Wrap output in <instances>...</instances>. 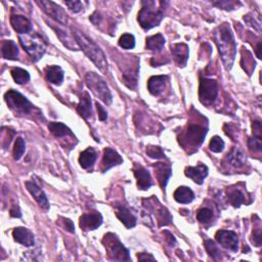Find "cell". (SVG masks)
<instances>
[{
	"instance_id": "obj_1",
	"label": "cell",
	"mask_w": 262,
	"mask_h": 262,
	"mask_svg": "<svg viewBox=\"0 0 262 262\" xmlns=\"http://www.w3.org/2000/svg\"><path fill=\"white\" fill-rule=\"evenodd\" d=\"M213 38L218 47L223 65L227 70H230L236 59L237 45L229 25L225 23L217 27L213 33Z\"/></svg>"
},
{
	"instance_id": "obj_2",
	"label": "cell",
	"mask_w": 262,
	"mask_h": 262,
	"mask_svg": "<svg viewBox=\"0 0 262 262\" xmlns=\"http://www.w3.org/2000/svg\"><path fill=\"white\" fill-rule=\"evenodd\" d=\"M72 33L79 48H81L84 53L88 56V59L91 60L96 68L103 73L108 72V61H106V57L101 47L77 29H72Z\"/></svg>"
},
{
	"instance_id": "obj_3",
	"label": "cell",
	"mask_w": 262,
	"mask_h": 262,
	"mask_svg": "<svg viewBox=\"0 0 262 262\" xmlns=\"http://www.w3.org/2000/svg\"><path fill=\"white\" fill-rule=\"evenodd\" d=\"M142 7L139 13L138 21L144 30H150L154 27H158L164 17L163 9L157 7V2L152 0H143L141 1Z\"/></svg>"
},
{
	"instance_id": "obj_4",
	"label": "cell",
	"mask_w": 262,
	"mask_h": 262,
	"mask_svg": "<svg viewBox=\"0 0 262 262\" xmlns=\"http://www.w3.org/2000/svg\"><path fill=\"white\" fill-rule=\"evenodd\" d=\"M18 39H20L24 50L31 56L33 62H37L42 59V56L46 52L47 43L39 34L31 32L25 35H20Z\"/></svg>"
},
{
	"instance_id": "obj_5",
	"label": "cell",
	"mask_w": 262,
	"mask_h": 262,
	"mask_svg": "<svg viewBox=\"0 0 262 262\" xmlns=\"http://www.w3.org/2000/svg\"><path fill=\"white\" fill-rule=\"evenodd\" d=\"M85 82L87 87H88L96 98L100 99L105 105L112 104L113 96L109 89V86L106 85L105 81L100 75L94 72L87 73L85 76Z\"/></svg>"
},
{
	"instance_id": "obj_6",
	"label": "cell",
	"mask_w": 262,
	"mask_h": 262,
	"mask_svg": "<svg viewBox=\"0 0 262 262\" xmlns=\"http://www.w3.org/2000/svg\"><path fill=\"white\" fill-rule=\"evenodd\" d=\"M103 244L106 250L110 259L115 261H130L129 251L126 249L119 240V238L114 234H106L104 237Z\"/></svg>"
},
{
	"instance_id": "obj_7",
	"label": "cell",
	"mask_w": 262,
	"mask_h": 262,
	"mask_svg": "<svg viewBox=\"0 0 262 262\" xmlns=\"http://www.w3.org/2000/svg\"><path fill=\"white\" fill-rule=\"evenodd\" d=\"M4 100L8 108L18 115L31 114L34 109V105L28 101L27 98L14 89L8 90L4 94Z\"/></svg>"
},
{
	"instance_id": "obj_8",
	"label": "cell",
	"mask_w": 262,
	"mask_h": 262,
	"mask_svg": "<svg viewBox=\"0 0 262 262\" xmlns=\"http://www.w3.org/2000/svg\"><path fill=\"white\" fill-rule=\"evenodd\" d=\"M207 135V128L199 124H190L179 140L184 147L198 148Z\"/></svg>"
},
{
	"instance_id": "obj_9",
	"label": "cell",
	"mask_w": 262,
	"mask_h": 262,
	"mask_svg": "<svg viewBox=\"0 0 262 262\" xmlns=\"http://www.w3.org/2000/svg\"><path fill=\"white\" fill-rule=\"evenodd\" d=\"M218 95V83L208 78H201L199 86V98L203 105H210L215 102Z\"/></svg>"
},
{
	"instance_id": "obj_10",
	"label": "cell",
	"mask_w": 262,
	"mask_h": 262,
	"mask_svg": "<svg viewBox=\"0 0 262 262\" xmlns=\"http://www.w3.org/2000/svg\"><path fill=\"white\" fill-rule=\"evenodd\" d=\"M36 3L42 8V11L47 16H50L52 18H53L56 23L66 26L68 22H69V17H68V14L64 11V8H62L56 3L52 1H44V0H41V1H36Z\"/></svg>"
},
{
	"instance_id": "obj_11",
	"label": "cell",
	"mask_w": 262,
	"mask_h": 262,
	"mask_svg": "<svg viewBox=\"0 0 262 262\" xmlns=\"http://www.w3.org/2000/svg\"><path fill=\"white\" fill-rule=\"evenodd\" d=\"M46 23L48 24V26H51L53 30L55 31L56 36L60 38V40L62 41V43L67 47L69 48L70 51H78L79 46L77 44L74 35L72 33V30L70 31L69 29H67L65 27V25L62 24H57V23H53L52 21H47Z\"/></svg>"
},
{
	"instance_id": "obj_12",
	"label": "cell",
	"mask_w": 262,
	"mask_h": 262,
	"mask_svg": "<svg viewBox=\"0 0 262 262\" xmlns=\"http://www.w3.org/2000/svg\"><path fill=\"white\" fill-rule=\"evenodd\" d=\"M216 241L223 248L237 252L239 249V238L235 231L220 229L215 235Z\"/></svg>"
},
{
	"instance_id": "obj_13",
	"label": "cell",
	"mask_w": 262,
	"mask_h": 262,
	"mask_svg": "<svg viewBox=\"0 0 262 262\" xmlns=\"http://www.w3.org/2000/svg\"><path fill=\"white\" fill-rule=\"evenodd\" d=\"M103 223V216L100 212L93 211L85 213L79 219V226L84 230H95Z\"/></svg>"
},
{
	"instance_id": "obj_14",
	"label": "cell",
	"mask_w": 262,
	"mask_h": 262,
	"mask_svg": "<svg viewBox=\"0 0 262 262\" xmlns=\"http://www.w3.org/2000/svg\"><path fill=\"white\" fill-rule=\"evenodd\" d=\"M25 186H26L27 190L29 191V192H30L32 195V197L36 200V202L39 204V206L41 208H43L44 210L50 209V202H48V200H47L45 192L34 180L26 181Z\"/></svg>"
},
{
	"instance_id": "obj_15",
	"label": "cell",
	"mask_w": 262,
	"mask_h": 262,
	"mask_svg": "<svg viewBox=\"0 0 262 262\" xmlns=\"http://www.w3.org/2000/svg\"><path fill=\"white\" fill-rule=\"evenodd\" d=\"M123 163V159L120 155L112 148H106L104 151V157L102 161V172L105 173L114 166H118Z\"/></svg>"
},
{
	"instance_id": "obj_16",
	"label": "cell",
	"mask_w": 262,
	"mask_h": 262,
	"mask_svg": "<svg viewBox=\"0 0 262 262\" xmlns=\"http://www.w3.org/2000/svg\"><path fill=\"white\" fill-rule=\"evenodd\" d=\"M116 215L119 218V220L127 228H132L137 226V217H135L129 208L125 206L124 204H116L115 205Z\"/></svg>"
},
{
	"instance_id": "obj_17",
	"label": "cell",
	"mask_w": 262,
	"mask_h": 262,
	"mask_svg": "<svg viewBox=\"0 0 262 262\" xmlns=\"http://www.w3.org/2000/svg\"><path fill=\"white\" fill-rule=\"evenodd\" d=\"M134 176L138 180V188L141 191H148L153 186L150 172L140 165H135L133 168Z\"/></svg>"
},
{
	"instance_id": "obj_18",
	"label": "cell",
	"mask_w": 262,
	"mask_h": 262,
	"mask_svg": "<svg viewBox=\"0 0 262 262\" xmlns=\"http://www.w3.org/2000/svg\"><path fill=\"white\" fill-rule=\"evenodd\" d=\"M173 60L177 67H186L189 60V46L184 43H176L171 45Z\"/></svg>"
},
{
	"instance_id": "obj_19",
	"label": "cell",
	"mask_w": 262,
	"mask_h": 262,
	"mask_svg": "<svg viewBox=\"0 0 262 262\" xmlns=\"http://www.w3.org/2000/svg\"><path fill=\"white\" fill-rule=\"evenodd\" d=\"M14 240L26 247H33L35 244V239L33 232L26 227H17L13 231Z\"/></svg>"
},
{
	"instance_id": "obj_20",
	"label": "cell",
	"mask_w": 262,
	"mask_h": 262,
	"mask_svg": "<svg viewBox=\"0 0 262 262\" xmlns=\"http://www.w3.org/2000/svg\"><path fill=\"white\" fill-rule=\"evenodd\" d=\"M209 169L204 164H199L195 167H187L186 168V175L192 179L193 182H196L197 184H203L204 179L208 176Z\"/></svg>"
},
{
	"instance_id": "obj_21",
	"label": "cell",
	"mask_w": 262,
	"mask_h": 262,
	"mask_svg": "<svg viewBox=\"0 0 262 262\" xmlns=\"http://www.w3.org/2000/svg\"><path fill=\"white\" fill-rule=\"evenodd\" d=\"M11 25L14 28V30L21 35H25L31 33L32 31V24L24 16L20 15H13L11 17Z\"/></svg>"
},
{
	"instance_id": "obj_22",
	"label": "cell",
	"mask_w": 262,
	"mask_h": 262,
	"mask_svg": "<svg viewBox=\"0 0 262 262\" xmlns=\"http://www.w3.org/2000/svg\"><path fill=\"white\" fill-rule=\"evenodd\" d=\"M167 80H168V77L164 75L151 77L148 81V88H149L150 93L155 96L160 95L165 89Z\"/></svg>"
},
{
	"instance_id": "obj_23",
	"label": "cell",
	"mask_w": 262,
	"mask_h": 262,
	"mask_svg": "<svg viewBox=\"0 0 262 262\" xmlns=\"http://www.w3.org/2000/svg\"><path fill=\"white\" fill-rule=\"evenodd\" d=\"M45 77L48 82L54 85H61L64 81V71L60 66L52 65L45 68Z\"/></svg>"
},
{
	"instance_id": "obj_24",
	"label": "cell",
	"mask_w": 262,
	"mask_h": 262,
	"mask_svg": "<svg viewBox=\"0 0 262 262\" xmlns=\"http://www.w3.org/2000/svg\"><path fill=\"white\" fill-rule=\"evenodd\" d=\"M154 167L156 169V175L159 180L160 186L164 191L167 186V182L170 176L172 175V169L169 165L164 163H157L156 165H154Z\"/></svg>"
},
{
	"instance_id": "obj_25",
	"label": "cell",
	"mask_w": 262,
	"mask_h": 262,
	"mask_svg": "<svg viewBox=\"0 0 262 262\" xmlns=\"http://www.w3.org/2000/svg\"><path fill=\"white\" fill-rule=\"evenodd\" d=\"M77 112H78V114L84 120H88L91 117V99L88 92H84L81 96L79 105L77 106Z\"/></svg>"
},
{
	"instance_id": "obj_26",
	"label": "cell",
	"mask_w": 262,
	"mask_h": 262,
	"mask_svg": "<svg viewBox=\"0 0 262 262\" xmlns=\"http://www.w3.org/2000/svg\"><path fill=\"white\" fill-rule=\"evenodd\" d=\"M2 56L5 60L16 61L18 57V48L15 41L13 40H4L1 45Z\"/></svg>"
},
{
	"instance_id": "obj_27",
	"label": "cell",
	"mask_w": 262,
	"mask_h": 262,
	"mask_svg": "<svg viewBox=\"0 0 262 262\" xmlns=\"http://www.w3.org/2000/svg\"><path fill=\"white\" fill-rule=\"evenodd\" d=\"M98 158V154L94 151L93 148H88L83 151L80 154L79 157V164L83 169H88L93 166V164Z\"/></svg>"
},
{
	"instance_id": "obj_28",
	"label": "cell",
	"mask_w": 262,
	"mask_h": 262,
	"mask_svg": "<svg viewBox=\"0 0 262 262\" xmlns=\"http://www.w3.org/2000/svg\"><path fill=\"white\" fill-rule=\"evenodd\" d=\"M174 199L180 204L192 203L195 199V193L189 187H179L174 192Z\"/></svg>"
},
{
	"instance_id": "obj_29",
	"label": "cell",
	"mask_w": 262,
	"mask_h": 262,
	"mask_svg": "<svg viewBox=\"0 0 262 262\" xmlns=\"http://www.w3.org/2000/svg\"><path fill=\"white\" fill-rule=\"evenodd\" d=\"M48 129L55 138H64L67 135H73L71 129L61 122H51L48 124Z\"/></svg>"
},
{
	"instance_id": "obj_30",
	"label": "cell",
	"mask_w": 262,
	"mask_h": 262,
	"mask_svg": "<svg viewBox=\"0 0 262 262\" xmlns=\"http://www.w3.org/2000/svg\"><path fill=\"white\" fill-rule=\"evenodd\" d=\"M165 38L162 34H156L147 38V50L152 52H161L165 45Z\"/></svg>"
},
{
	"instance_id": "obj_31",
	"label": "cell",
	"mask_w": 262,
	"mask_h": 262,
	"mask_svg": "<svg viewBox=\"0 0 262 262\" xmlns=\"http://www.w3.org/2000/svg\"><path fill=\"white\" fill-rule=\"evenodd\" d=\"M227 160L228 161L230 165H232V166H235V167H241L245 163L244 154H243V152L239 150L238 148L232 149L231 152L227 154Z\"/></svg>"
},
{
	"instance_id": "obj_32",
	"label": "cell",
	"mask_w": 262,
	"mask_h": 262,
	"mask_svg": "<svg viewBox=\"0 0 262 262\" xmlns=\"http://www.w3.org/2000/svg\"><path fill=\"white\" fill-rule=\"evenodd\" d=\"M227 199L231 205L236 208H239L242 204H244L246 202L245 195L240 190L230 191L227 195Z\"/></svg>"
},
{
	"instance_id": "obj_33",
	"label": "cell",
	"mask_w": 262,
	"mask_h": 262,
	"mask_svg": "<svg viewBox=\"0 0 262 262\" xmlns=\"http://www.w3.org/2000/svg\"><path fill=\"white\" fill-rule=\"evenodd\" d=\"M11 73L16 83L20 85L26 84L27 82H29V80H30V74H29L28 71L21 69V68H14Z\"/></svg>"
},
{
	"instance_id": "obj_34",
	"label": "cell",
	"mask_w": 262,
	"mask_h": 262,
	"mask_svg": "<svg viewBox=\"0 0 262 262\" xmlns=\"http://www.w3.org/2000/svg\"><path fill=\"white\" fill-rule=\"evenodd\" d=\"M204 245H205V249L210 257H212L214 260H218L220 258L221 256L220 250L216 246L215 242H213L212 240H206L205 242H204Z\"/></svg>"
},
{
	"instance_id": "obj_35",
	"label": "cell",
	"mask_w": 262,
	"mask_h": 262,
	"mask_svg": "<svg viewBox=\"0 0 262 262\" xmlns=\"http://www.w3.org/2000/svg\"><path fill=\"white\" fill-rule=\"evenodd\" d=\"M25 151H26V142H25V140L22 138H17L16 140L15 148H14V152H13L14 159L16 161L20 160L23 157Z\"/></svg>"
},
{
	"instance_id": "obj_36",
	"label": "cell",
	"mask_w": 262,
	"mask_h": 262,
	"mask_svg": "<svg viewBox=\"0 0 262 262\" xmlns=\"http://www.w3.org/2000/svg\"><path fill=\"white\" fill-rule=\"evenodd\" d=\"M119 45L123 50H133L135 46V38L132 34H123L119 39Z\"/></svg>"
},
{
	"instance_id": "obj_37",
	"label": "cell",
	"mask_w": 262,
	"mask_h": 262,
	"mask_svg": "<svg viewBox=\"0 0 262 262\" xmlns=\"http://www.w3.org/2000/svg\"><path fill=\"white\" fill-rule=\"evenodd\" d=\"M158 222L159 227L168 226L172 222V216L170 215L169 211L165 207H160L158 210Z\"/></svg>"
},
{
	"instance_id": "obj_38",
	"label": "cell",
	"mask_w": 262,
	"mask_h": 262,
	"mask_svg": "<svg viewBox=\"0 0 262 262\" xmlns=\"http://www.w3.org/2000/svg\"><path fill=\"white\" fill-rule=\"evenodd\" d=\"M147 155L152 159H164L165 154L162 150V148L158 147V145H149L147 147Z\"/></svg>"
},
{
	"instance_id": "obj_39",
	"label": "cell",
	"mask_w": 262,
	"mask_h": 262,
	"mask_svg": "<svg viewBox=\"0 0 262 262\" xmlns=\"http://www.w3.org/2000/svg\"><path fill=\"white\" fill-rule=\"evenodd\" d=\"M225 141L220 138V137H214L212 138L209 143V149L210 151H212L213 153H220L225 149Z\"/></svg>"
},
{
	"instance_id": "obj_40",
	"label": "cell",
	"mask_w": 262,
	"mask_h": 262,
	"mask_svg": "<svg viewBox=\"0 0 262 262\" xmlns=\"http://www.w3.org/2000/svg\"><path fill=\"white\" fill-rule=\"evenodd\" d=\"M213 218V212L209 208H202L197 212V219L201 223L210 222Z\"/></svg>"
},
{
	"instance_id": "obj_41",
	"label": "cell",
	"mask_w": 262,
	"mask_h": 262,
	"mask_svg": "<svg viewBox=\"0 0 262 262\" xmlns=\"http://www.w3.org/2000/svg\"><path fill=\"white\" fill-rule=\"evenodd\" d=\"M248 147L251 151H253L255 153L261 152L262 150V138H256L253 137L248 140Z\"/></svg>"
},
{
	"instance_id": "obj_42",
	"label": "cell",
	"mask_w": 262,
	"mask_h": 262,
	"mask_svg": "<svg viewBox=\"0 0 262 262\" xmlns=\"http://www.w3.org/2000/svg\"><path fill=\"white\" fill-rule=\"evenodd\" d=\"M65 4L69 7V9L73 13H80L83 9V2L73 0V1H65Z\"/></svg>"
},
{
	"instance_id": "obj_43",
	"label": "cell",
	"mask_w": 262,
	"mask_h": 262,
	"mask_svg": "<svg viewBox=\"0 0 262 262\" xmlns=\"http://www.w3.org/2000/svg\"><path fill=\"white\" fill-rule=\"evenodd\" d=\"M59 223L60 225L69 232H71V234H74L75 232V227H74V223L72 222L71 219L69 218H65V217H61L59 219Z\"/></svg>"
},
{
	"instance_id": "obj_44",
	"label": "cell",
	"mask_w": 262,
	"mask_h": 262,
	"mask_svg": "<svg viewBox=\"0 0 262 262\" xmlns=\"http://www.w3.org/2000/svg\"><path fill=\"white\" fill-rule=\"evenodd\" d=\"M237 2L232 1H219V2H213V5L217 6L222 9H227V11H231V9H235Z\"/></svg>"
},
{
	"instance_id": "obj_45",
	"label": "cell",
	"mask_w": 262,
	"mask_h": 262,
	"mask_svg": "<svg viewBox=\"0 0 262 262\" xmlns=\"http://www.w3.org/2000/svg\"><path fill=\"white\" fill-rule=\"evenodd\" d=\"M245 22H247L250 26L256 28V30L258 31V33H260V27H261V23H260V20L256 21L255 18H253V17H251V15H247L245 16L244 17Z\"/></svg>"
},
{
	"instance_id": "obj_46",
	"label": "cell",
	"mask_w": 262,
	"mask_h": 262,
	"mask_svg": "<svg viewBox=\"0 0 262 262\" xmlns=\"http://www.w3.org/2000/svg\"><path fill=\"white\" fill-rule=\"evenodd\" d=\"M261 228L260 227L257 228H254L253 230V236H252V242L254 243V245L256 247H260L261 246Z\"/></svg>"
},
{
	"instance_id": "obj_47",
	"label": "cell",
	"mask_w": 262,
	"mask_h": 262,
	"mask_svg": "<svg viewBox=\"0 0 262 262\" xmlns=\"http://www.w3.org/2000/svg\"><path fill=\"white\" fill-rule=\"evenodd\" d=\"M252 130H253V137L262 138V128L260 121H254L252 123Z\"/></svg>"
},
{
	"instance_id": "obj_48",
	"label": "cell",
	"mask_w": 262,
	"mask_h": 262,
	"mask_svg": "<svg viewBox=\"0 0 262 262\" xmlns=\"http://www.w3.org/2000/svg\"><path fill=\"white\" fill-rule=\"evenodd\" d=\"M96 109H98L99 112V118L101 121H105L108 119V113L104 109V106L100 105L99 103H96Z\"/></svg>"
},
{
	"instance_id": "obj_49",
	"label": "cell",
	"mask_w": 262,
	"mask_h": 262,
	"mask_svg": "<svg viewBox=\"0 0 262 262\" xmlns=\"http://www.w3.org/2000/svg\"><path fill=\"white\" fill-rule=\"evenodd\" d=\"M9 213H11V216L12 217H17V218H20L22 217V212H21V209L20 207H18V205H13L11 211H9Z\"/></svg>"
},
{
	"instance_id": "obj_50",
	"label": "cell",
	"mask_w": 262,
	"mask_h": 262,
	"mask_svg": "<svg viewBox=\"0 0 262 262\" xmlns=\"http://www.w3.org/2000/svg\"><path fill=\"white\" fill-rule=\"evenodd\" d=\"M138 258H139V260H140V261H145V260H152V261H155V260H156V258H155L153 255L147 254V253H140V254L138 255Z\"/></svg>"
},
{
	"instance_id": "obj_51",
	"label": "cell",
	"mask_w": 262,
	"mask_h": 262,
	"mask_svg": "<svg viewBox=\"0 0 262 262\" xmlns=\"http://www.w3.org/2000/svg\"><path fill=\"white\" fill-rule=\"evenodd\" d=\"M164 234H166V235H167V238H166V240H167V242H168V244H169L170 246H172V245H174V244H175V243H176V240H175V238H174V237H173V235L171 234V232H170V231H168V230H165V231H164Z\"/></svg>"
}]
</instances>
